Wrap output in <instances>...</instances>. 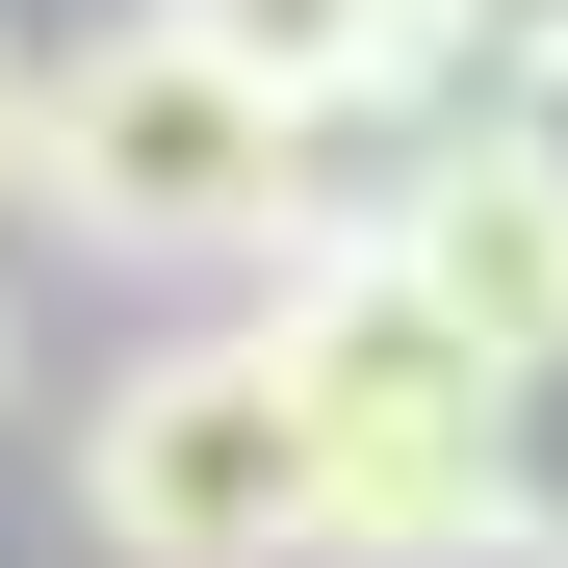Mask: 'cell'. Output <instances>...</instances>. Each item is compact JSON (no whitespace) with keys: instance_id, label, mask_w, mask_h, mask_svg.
Wrapping results in <instances>:
<instances>
[{"instance_id":"obj_1","label":"cell","mask_w":568,"mask_h":568,"mask_svg":"<svg viewBox=\"0 0 568 568\" xmlns=\"http://www.w3.org/2000/svg\"><path fill=\"white\" fill-rule=\"evenodd\" d=\"M27 207H52L78 258H155V284H311V258L362 233V155L130 0V27H78V52L27 78Z\"/></svg>"},{"instance_id":"obj_2","label":"cell","mask_w":568,"mask_h":568,"mask_svg":"<svg viewBox=\"0 0 568 568\" xmlns=\"http://www.w3.org/2000/svg\"><path fill=\"white\" fill-rule=\"evenodd\" d=\"M78 542H104V568H336V517H311V388H284L258 311L130 336L104 388H78Z\"/></svg>"},{"instance_id":"obj_3","label":"cell","mask_w":568,"mask_h":568,"mask_svg":"<svg viewBox=\"0 0 568 568\" xmlns=\"http://www.w3.org/2000/svg\"><path fill=\"white\" fill-rule=\"evenodd\" d=\"M284 388H311V517H336V568H491V362H465L388 258H311L284 284Z\"/></svg>"},{"instance_id":"obj_4","label":"cell","mask_w":568,"mask_h":568,"mask_svg":"<svg viewBox=\"0 0 568 568\" xmlns=\"http://www.w3.org/2000/svg\"><path fill=\"white\" fill-rule=\"evenodd\" d=\"M362 258H388L414 311L491 362V388H517V362H568V207H542L491 130H414L388 181H362Z\"/></svg>"},{"instance_id":"obj_5","label":"cell","mask_w":568,"mask_h":568,"mask_svg":"<svg viewBox=\"0 0 568 568\" xmlns=\"http://www.w3.org/2000/svg\"><path fill=\"white\" fill-rule=\"evenodd\" d=\"M181 52H233L258 104H311L336 155H414L439 104H465V52H439V0H155Z\"/></svg>"},{"instance_id":"obj_6","label":"cell","mask_w":568,"mask_h":568,"mask_svg":"<svg viewBox=\"0 0 568 568\" xmlns=\"http://www.w3.org/2000/svg\"><path fill=\"white\" fill-rule=\"evenodd\" d=\"M491 568H568V362L491 388Z\"/></svg>"},{"instance_id":"obj_7","label":"cell","mask_w":568,"mask_h":568,"mask_svg":"<svg viewBox=\"0 0 568 568\" xmlns=\"http://www.w3.org/2000/svg\"><path fill=\"white\" fill-rule=\"evenodd\" d=\"M439 52H465V104H491V78H542V52H568V0H439Z\"/></svg>"},{"instance_id":"obj_8","label":"cell","mask_w":568,"mask_h":568,"mask_svg":"<svg viewBox=\"0 0 568 568\" xmlns=\"http://www.w3.org/2000/svg\"><path fill=\"white\" fill-rule=\"evenodd\" d=\"M465 130H491V155L542 181V207H568V52H542V78H491V104H465Z\"/></svg>"},{"instance_id":"obj_9","label":"cell","mask_w":568,"mask_h":568,"mask_svg":"<svg viewBox=\"0 0 568 568\" xmlns=\"http://www.w3.org/2000/svg\"><path fill=\"white\" fill-rule=\"evenodd\" d=\"M0 207H27V52H0Z\"/></svg>"},{"instance_id":"obj_10","label":"cell","mask_w":568,"mask_h":568,"mask_svg":"<svg viewBox=\"0 0 568 568\" xmlns=\"http://www.w3.org/2000/svg\"><path fill=\"white\" fill-rule=\"evenodd\" d=\"M0 414H27V311H0Z\"/></svg>"}]
</instances>
